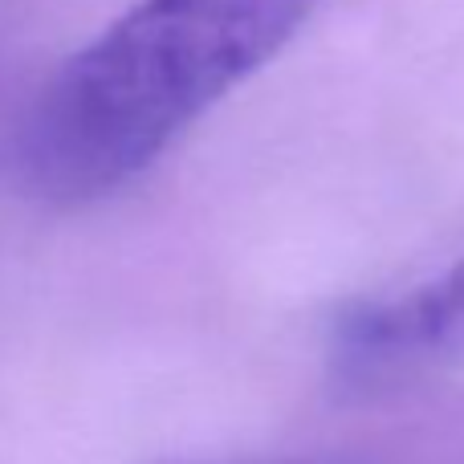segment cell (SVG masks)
I'll list each match as a JSON object with an SVG mask.
<instances>
[{
	"label": "cell",
	"mask_w": 464,
	"mask_h": 464,
	"mask_svg": "<svg viewBox=\"0 0 464 464\" xmlns=\"http://www.w3.org/2000/svg\"><path fill=\"white\" fill-rule=\"evenodd\" d=\"M318 0H139L57 65L21 130V176L86 204L143 176L281 53Z\"/></svg>",
	"instance_id": "1"
},
{
	"label": "cell",
	"mask_w": 464,
	"mask_h": 464,
	"mask_svg": "<svg viewBox=\"0 0 464 464\" xmlns=\"http://www.w3.org/2000/svg\"><path fill=\"white\" fill-rule=\"evenodd\" d=\"M338 346L362 375H408L464 359V256L440 277L351 314Z\"/></svg>",
	"instance_id": "2"
}]
</instances>
